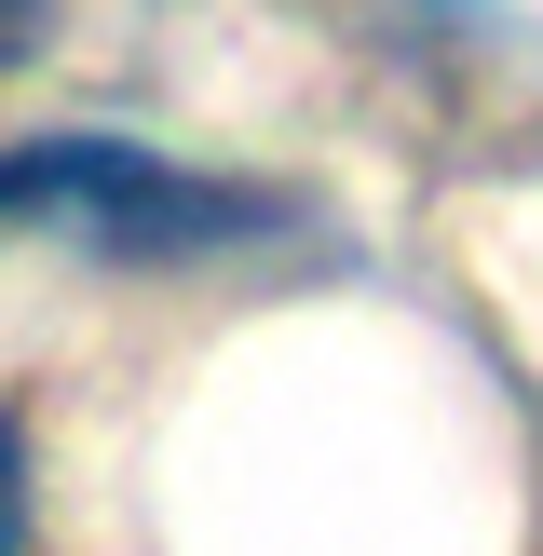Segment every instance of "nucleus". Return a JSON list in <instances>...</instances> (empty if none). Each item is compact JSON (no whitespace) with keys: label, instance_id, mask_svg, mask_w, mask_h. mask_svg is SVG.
<instances>
[{"label":"nucleus","instance_id":"obj_1","mask_svg":"<svg viewBox=\"0 0 543 556\" xmlns=\"http://www.w3.org/2000/svg\"><path fill=\"white\" fill-rule=\"evenodd\" d=\"M0 217L81 244V258H123V271L286 231L272 190H231V177H204V163H163V150H136V136H14V150H0Z\"/></svg>","mask_w":543,"mask_h":556},{"label":"nucleus","instance_id":"obj_2","mask_svg":"<svg viewBox=\"0 0 543 556\" xmlns=\"http://www.w3.org/2000/svg\"><path fill=\"white\" fill-rule=\"evenodd\" d=\"M0 556H27V448H14V421H0Z\"/></svg>","mask_w":543,"mask_h":556},{"label":"nucleus","instance_id":"obj_4","mask_svg":"<svg viewBox=\"0 0 543 556\" xmlns=\"http://www.w3.org/2000/svg\"><path fill=\"white\" fill-rule=\"evenodd\" d=\"M434 14H462V0H434Z\"/></svg>","mask_w":543,"mask_h":556},{"label":"nucleus","instance_id":"obj_3","mask_svg":"<svg viewBox=\"0 0 543 556\" xmlns=\"http://www.w3.org/2000/svg\"><path fill=\"white\" fill-rule=\"evenodd\" d=\"M27 41H41V0H0V68H14Z\"/></svg>","mask_w":543,"mask_h":556}]
</instances>
